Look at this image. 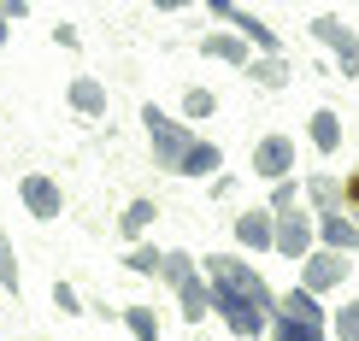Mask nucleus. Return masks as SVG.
I'll list each match as a JSON object with an SVG mask.
<instances>
[{"label": "nucleus", "mask_w": 359, "mask_h": 341, "mask_svg": "<svg viewBox=\"0 0 359 341\" xmlns=\"http://www.w3.org/2000/svg\"><path fill=\"white\" fill-rule=\"evenodd\" d=\"M206 171H218V147H212V141H201V147H194V153H189L183 176H206Z\"/></svg>", "instance_id": "ddd939ff"}, {"label": "nucleus", "mask_w": 359, "mask_h": 341, "mask_svg": "<svg viewBox=\"0 0 359 341\" xmlns=\"http://www.w3.org/2000/svg\"><path fill=\"white\" fill-rule=\"evenodd\" d=\"M348 200H353V212H359V176H353V188H348Z\"/></svg>", "instance_id": "a878e982"}, {"label": "nucleus", "mask_w": 359, "mask_h": 341, "mask_svg": "<svg viewBox=\"0 0 359 341\" xmlns=\"http://www.w3.org/2000/svg\"><path fill=\"white\" fill-rule=\"evenodd\" d=\"M277 341H324L318 323H294V318H277Z\"/></svg>", "instance_id": "2eb2a0df"}, {"label": "nucleus", "mask_w": 359, "mask_h": 341, "mask_svg": "<svg viewBox=\"0 0 359 341\" xmlns=\"http://www.w3.org/2000/svg\"><path fill=\"white\" fill-rule=\"evenodd\" d=\"M177 294H183V318H189V323H201V318H206V306H212V294L194 283V277H183V283H177Z\"/></svg>", "instance_id": "0eeeda50"}, {"label": "nucleus", "mask_w": 359, "mask_h": 341, "mask_svg": "<svg viewBox=\"0 0 359 341\" xmlns=\"http://www.w3.org/2000/svg\"><path fill=\"white\" fill-rule=\"evenodd\" d=\"M0 288H12V294H18V265H12V247H6V235H0Z\"/></svg>", "instance_id": "aec40b11"}, {"label": "nucleus", "mask_w": 359, "mask_h": 341, "mask_svg": "<svg viewBox=\"0 0 359 341\" xmlns=\"http://www.w3.org/2000/svg\"><path fill=\"white\" fill-rule=\"evenodd\" d=\"M142 124H147V136H154V147H159V165H165V171H183V165H189V153L201 147V141H194L183 124H171V118L159 112V106H142Z\"/></svg>", "instance_id": "f257e3e1"}, {"label": "nucleus", "mask_w": 359, "mask_h": 341, "mask_svg": "<svg viewBox=\"0 0 359 341\" xmlns=\"http://www.w3.org/2000/svg\"><path fill=\"white\" fill-rule=\"evenodd\" d=\"M124 318H130V330H136V341H159V323L147 306H124Z\"/></svg>", "instance_id": "4468645a"}, {"label": "nucleus", "mask_w": 359, "mask_h": 341, "mask_svg": "<svg viewBox=\"0 0 359 341\" xmlns=\"http://www.w3.org/2000/svg\"><path fill=\"white\" fill-rule=\"evenodd\" d=\"M348 277V265H341L336 253H318V259H306V288H330Z\"/></svg>", "instance_id": "423d86ee"}, {"label": "nucleus", "mask_w": 359, "mask_h": 341, "mask_svg": "<svg viewBox=\"0 0 359 341\" xmlns=\"http://www.w3.org/2000/svg\"><path fill=\"white\" fill-rule=\"evenodd\" d=\"M277 318H294V323H318V306H312V294H283L277 300Z\"/></svg>", "instance_id": "6e6552de"}, {"label": "nucleus", "mask_w": 359, "mask_h": 341, "mask_svg": "<svg viewBox=\"0 0 359 341\" xmlns=\"http://www.w3.org/2000/svg\"><path fill=\"white\" fill-rule=\"evenodd\" d=\"M147 224H154V200H130V212H124V235H142Z\"/></svg>", "instance_id": "dca6fc26"}, {"label": "nucleus", "mask_w": 359, "mask_h": 341, "mask_svg": "<svg viewBox=\"0 0 359 341\" xmlns=\"http://www.w3.org/2000/svg\"><path fill=\"white\" fill-rule=\"evenodd\" d=\"M206 53H218V59H242V65H248V48H242V41H230V36H212V41H206Z\"/></svg>", "instance_id": "6ab92c4d"}, {"label": "nucleus", "mask_w": 359, "mask_h": 341, "mask_svg": "<svg viewBox=\"0 0 359 341\" xmlns=\"http://www.w3.org/2000/svg\"><path fill=\"white\" fill-rule=\"evenodd\" d=\"M248 77H259L265 88H277L283 83V59H259V65H248Z\"/></svg>", "instance_id": "a211bd4d"}, {"label": "nucleus", "mask_w": 359, "mask_h": 341, "mask_svg": "<svg viewBox=\"0 0 359 341\" xmlns=\"http://www.w3.org/2000/svg\"><path fill=\"white\" fill-rule=\"evenodd\" d=\"M183 112H189V118H206V112H212V95H206V88H189Z\"/></svg>", "instance_id": "4be33fe9"}, {"label": "nucleus", "mask_w": 359, "mask_h": 341, "mask_svg": "<svg viewBox=\"0 0 359 341\" xmlns=\"http://www.w3.org/2000/svg\"><path fill=\"white\" fill-rule=\"evenodd\" d=\"M336 335H341V341H359V300H353V306H341V318H336Z\"/></svg>", "instance_id": "412c9836"}, {"label": "nucleus", "mask_w": 359, "mask_h": 341, "mask_svg": "<svg viewBox=\"0 0 359 341\" xmlns=\"http://www.w3.org/2000/svg\"><path fill=\"white\" fill-rule=\"evenodd\" d=\"M271 206H277V212H289V206H294V183H277V195H271Z\"/></svg>", "instance_id": "b1692460"}, {"label": "nucleus", "mask_w": 359, "mask_h": 341, "mask_svg": "<svg viewBox=\"0 0 359 341\" xmlns=\"http://www.w3.org/2000/svg\"><path fill=\"white\" fill-rule=\"evenodd\" d=\"M53 300H59V312H77V288L59 283V288H53Z\"/></svg>", "instance_id": "393cba45"}, {"label": "nucleus", "mask_w": 359, "mask_h": 341, "mask_svg": "<svg viewBox=\"0 0 359 341\" xmlns=\"http://www.w3.org/2000/svg\"><path fill=\"white\" fill-rule=\"evenodd\" d=\"M324 242L348 253V247H359V224H341V212H330V218H324Z\"/></svg>", "instance_id": "1a4fd4ad"}, {"label": "nucleus", "mask_w": 359, "mask_h": 341, "mask_svg": "<svg viewBox=\"0 0 359 341\" xmlns=\"http://www.w3.org/2000/svg\"><path fill=\"white\" fill-rule=\"evenodd\" d=\"M312 200H318V206H330V200H341V188L330 183V176H318V183H312Z\"/></svg>", "instance_id": "5701e85b"}, {"label": "nucleus", "mask_w": 359, "mask_h": 341, "mask_svg": "<svg viewBox=\"0 0 359 341\" xmlns=\"http://www.w3.org/2000/svg\"><path fill=\"white\" fill-rule=\"evenodd\" d=\"M71 100H77L83 112H107V88H100V83H88V77L71 88Z\"/></svg>", "instance_id": "f8f14e48"}, {"label": "nucleus", "mask_w": 359, "mask_h": 341, "mask_svg": "<svg viewBox=\"0 0 359 341\" xmlns=\"http://www.w3.org/2000/svg\"><path fill=\"white\" fill-rule=\"evenodd\" d=\"M24 206L36 218H59V188L48 183V176H24Z\"/></svg>", "instance_id": "20e7f679"}, {"label": "nucleus", "mask_w": 359, "mask_h": 341, "mask_svg": "<svg viewBox=\"0 0 359 341\" xmlns=\"http://www.w3.org/2000/svg\"><path fill=\"white\" fill-rule=\"evenodd\" d=\"M236 242H248V247H271V242H277L271 212H242V218H236Z\"/></svg>", "instance_id": "39448f33"}, {"label": "nucleus", "mask_w": 359, "mask_h": 341, "mask_svg": "<svg viewBox=\"0 0 359 341\" xmlns=\"http://www.w3.org/2000/svg\"><path fill=\"white\" fill-rule=\"evenodd\" d=\"M312 29H318V41H330V48L341 53V77H353V71H359V48H353V36H348L336 18H318Z\"/></svg>", "instance_id": "7ed1b4c3"}, {"label": "nucleus", "mask_w": 359, "mask_h": 341, "mask_svg": "<svg viewBox=\"0 0 359 341\" xmlns=\"http://www.w3.org/2000/svg\"><path fill=\"white\" fill-rule=\"evenodd\" d=\"M253 171H259V176H271V183H283V176L294 171V141H289V136L259 141V153H253Z\"/></svg>", "instance_id": "f03ea898"}, {"label": "nucleus", "mask_w": 359, "mask_h": 341, "mask_svg": "<svg viewBox=\"0 0 359 341\" xmlns=\"http://www.w3.org/2000/svg\"><path fill=\"white\" fill-rule=\"evenodd\" d=\"M336 141H341L336 112H318V118H312V147H318V153H336Z\"/></svg>", "instance_id": "9d476101"}, {"label": "nucleus", "mask_w": 359, "mask_h": 341, "mask_svg": "<svg viewBox=\"0 0 359 341\" xmlns=\"http://www.w3.org/2000/svg\"><path fill=\"white\" fill-rule=\"evenodd\" d=\"M306 242H312L306 224H294V218H283V224H277V247H283V253H306Z\"/></svg>", "instance_id": "9b49d317"}, {"label": "nucleus", "mask_w": 359, "mask_h": 341, "mask_svg": "<svg viewBox=\"0 0 359 341\" xmlns=\"http://www.w3.org/2000/svg\"><path fill=\"white\" fill-rule=\"evenodd\" d=\"M130 271H136V277L165 271V253H154V247H136V253H130Z\"/></svg>", "instance_id": "f3484780"}]
</instances>
